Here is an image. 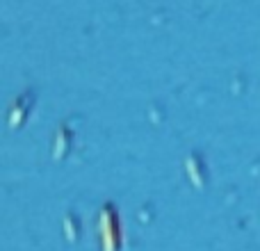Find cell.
<instances>
[{"instance_id":"obj_1","label":"cell","mask_w":260,"mask_h":251,"mask_svg":"<svg viewBox=\"0 0 260 251\" xmlns=\"http://www.w3.org/2000/svg\"><path fill=\"white\" fill-rule=\"evenodd\" d=\"M99 233H101L103 251H121V226H119V219H117V210L110 203L101 210Z\"/></svg>"}]
</instances>
